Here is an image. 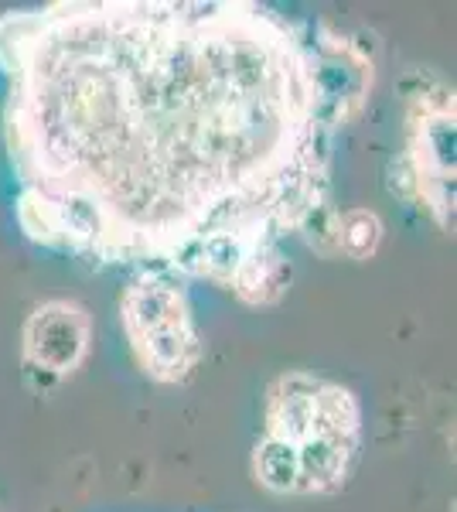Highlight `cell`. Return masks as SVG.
<instances>
[{
  "label": "cell",
  "instance_id": "2",
  "mask_svg": "<svg viewBox=\"0 0 457 512\" xmlns=\"http://www.w3.org/2000/svg\"><path fill=\"white\" fill-rule=\"evenodd\" d=\"M362 407L348 386L290 369L277 376L263 410L253 475L280 495H321L345 485L359 458Z\"/></svg>",
  "mask_w": 457,
  "mask_h": 512
},
{
  "label": "cell",
  "instance_id": "1",
  "mask_svg": "<svg viewBox=\"0 0 457 512\" xmlns=\"http://www.w3.org/2000/svg\"><path fill=\"white\" fill-rule=\"evenodd\" d=\"M0 76L31 243L284 297L342 127L318 24L256 0H55L0 14Z\"/></svg>",
  "mask_w": 457,
  "mask_h": 512
},
{
  "label": "cell",
  "instance_id": "5",
  "mask_svg": "<svg viewBox=\"0 0 457 512\" xmlns=\"http://www.w3.org/2000/svg\"><path fill=\"white\" fill-rule=\"evenodd\" d=\"M89 315L72 301H45L24 321L21 352L31 369L45 376H72L89 355Z\"/></svg>",
  "mask_w": 457,
  "mask_h": 512
},
{
  "label": "cell",
  "instance_id": "6",
  "mask_svg": "<svg viewBox=\"0 0 457 512\" xmlns=\"http://www.w3.org/2000/svg\"><path fill=\"white\" fill-rule=\"evenodd\" d=\"M382 219L372 209H348L338 219V246L348 260H369L382 243Z\"/></svg>",
  "mask_w": 457,
  "mask_h": 512
},
{
  "label": "cell",
  "instance_id": "3",
  "mask_svg": "<svg viewBox=\"0 0 457 512\" xmlns=\"http://www.w3.org/2000/svg\"><path fill=\"white\" fill-rule=\"evenodd\" d=\"M120 325L137 366L154 383H185L202 362L205 345L178 277L137 270L120 294Z\"/></svg>",
  "mask_w": 457,
  "mask_h": 512
},
{
  "label": "cell",
  "instance_id": "4",
  "mask_svg": "<svg viewBox=\"0 0 457 512\" xmlns=\"http://www.w3.org/2000/svg\"><path fill=\"white\" fill-rule=\"evenodd\" d=\"M406 168L420 202L447 229L454 222V96L447 89L413 99Z\"/></svg>",
  "mask_w": 457,
  "mask_h": 512
}]
</instances>
